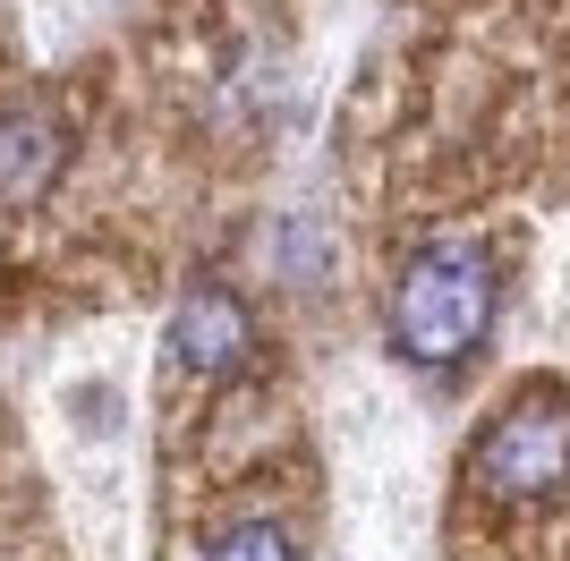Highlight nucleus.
Segmentation results:
<instances>
[{
	"label": "nucleus",
	"instance_id": "1",
	"mask_svg": "<svg viewBox=\"0 0 570 561\" xmlns=\"http://www.w3.org/2000/svg\"><path fill=\"white\" fill-rule=\"evenodd\" d=\"M494 256L476 238H426L392 280V350L409 366H460L494 332Z\"/></svg>",
	"mask_w": 570,
	"mask_h": 561
},
{
	"label": "nucleus",
	"instance_id": "2",
	"mask_svg": "<svg viewBox=\"0 0 570 561\" xmlns=\"http://www.w3.org/2000/svg\"><path fill=\"white\" fill-rule=\"evenodd\" d=\"M460 476L494 511H562L570 502V392L528 383L511 409H494L485 434L469 443Z\"/></svg>",
	"mask_w": 570,
	"mask_h": 561
},
{
	"label": "nucleus",
	"instance_id": "3",
	"mask_svg": "<svg viewBox=\"0 0 570 561\" xmlns=\"http://www.w3.org/2000/svg\"><path fill=\"white\" fill-rule=\"evenodd\" d=\"M163 350L188 383H230V374L256 357V315H247V298H230L222 280H196L188 298H179V315H170Z\"/></svg>",
	"mask_w": 570,
	"mask_h": 561
},
{
	"label": "nucleus",
	"instance_id": "4",
	"mask_svg": "<svg viewBox=\"0 0 570 561\" xmlns=\"http://www.w3.org/2000/svg\"><path fill=\"white\" fill-rule=\"evenodd\" d=\"M60 163H69L60 111H51V102H9V111H0V196H9V205H35V196L60 179Z\"/></svg>",
	"mask_w": 570,
	"mask_h": 561
},
{
	"label": "nucleus",
	"instance_id": "5",
	"mask_svg": "<svg viewBox=\"0 0 570 561\" xmlns=\"http://www.w3.org/2000/svg\"><path fill=\"white\" fill-rule=\"evenodd\" d=\"M205 561H298L289 553V537L273 528V519H238V528H222L214 537V553Z\"/></svg>",
	"mask_w": 570,
	"mask_h": 561
}]
</instances>
